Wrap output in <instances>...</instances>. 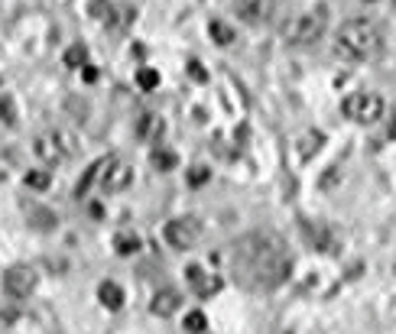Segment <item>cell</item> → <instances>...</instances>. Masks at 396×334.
Listing matches in <instances>:
<instances>
[{"label": "cell", "mask_w": 396, "mask_h": 334, "mask_svg": "<svg viewBox=\"0 0 396 334\" xmlns=\"http://www.w3.org/2000/svg\"><path fill=\"white\" fill-rule=\"evenodd\" d=\"M0 120L7 127L16 124V114H13V101L10 98H0Z\"/></svg>", "instance_id": "25"}, {"label": "cell", "mask_w": 396, "mask_h": 334, "mask_svg": "<svg viewBox=\"0 0 396 334\" xmlns=\"http://www.w3.org/2000/svg\"><path fill=\"white\" fill-rule=\"evenodd\" d=\"M23 182H26L29 188H49L52 175H49V169H33V172H26Z\"/></svg>", "instance_id": "21"}, {"label": "cell", "mask_w": 396, "mask_h": 334, "mask_svg": "<svg viewBox=\"0 0 396 334\" xmlns=\"http://www.w3.org/2000/svg\"><path fill=\"white\" fill-rule=\"evenodd\" d=\"M114 162H117V153H108V156H101V159L91 162L85 169V175L78 179V185H75V198H85L95 185L101 188V182H104V175H108V169H111Z\"/></svg>", "instance_id": "8"}, {"label": "cell", "mask_w": 396, "mask_h": 334, "mask_svg": "<svg viewBox=\"0 0 396 334\" xmlns=\"http://www.w3.org/2000/svg\"><path fill=\"white\" fill-rule=\"evenodd\" d=\"M341 111H345V117L354 120V124H377V120L384 117V98H380V94H371V91H358V94L345 98Z\"/></svg>", "instance_id": "4"}, {"label": "cell", "mask_w": 396, "mask_h": 334, "mask_svg": "<svg viewBox=\"0 0 396 334\" xmlns=\"http://www.w3.org/2000/svg\"><path fill=\"white\" fill-rule=\"evenodd\" d=\"M263 13H267V0H237V16L247 23L263 20Z\"/></svg>", "instance_id": "14"}, {"label": "cell", "mask_w": 396, "mask_h": 334, "mask_svg": "<svg viewBox=\"0 0 396 334\" xmlns=\"http://www.w3.org/2000/svg\"><path fill=\"white\" fill-rule=\"evenodd\" d=\"M380 49H384L380 29L367 20H347L334 33V52L345 62H371L380 55Z\"/></svg>", "instance_id": "2"}, {"label": "cell", "mask_w": 396, "mask_h": 334, "mask_svg": "<svg viewBox=\"0 0 396 334\" xmlns=\"http://www.w3.org/2000/svg\"><path fill=\"white\" fill-rule=\"evenodd\" d=\"M136 88H140V91H156V88H160V72L143 65V68L136 72Z\"/></svg>", "instance_id": "19"}, {"label": "cell", "mask_w": 396, "mask_h": 334, "mask_svg": "<svg viewBox=\"0 0 396 334\" xmlns=\"http://www.w3.org/2000/svg\"><path fill=\"white\" fill-rule=\"evenodd\" d=\"M325 26H328V7H312V10L299 13L293 23L283 29V36L289 46H312L315 39H322Z\"/></svg>", "instance_id": "3"}, {"label": "cell", "mask_w": 396, "mask_h": 334, "mask_svg": "<svg viewBox=\"0 0 396 334\" xmlns=\"http://www.w3.org/2000/svg\"><path fill=\"white\" fill-rule=\"evenodd\" d=\"M179 305H182V296H179L175 289H160V292L153 296V302H149V311H153L156 318H169V315L179 311Z\"/></svg>", "instance_id": "11"}, {"label": "cell", "mask_w": 396, "mask_h": 334, "mask_svg": "<svg viewBox=\"0 0 396 334\" xmlns=\"http://www.w3.org/2000/svg\"><path fill=\"white\" fill-rule=\"evenodd\" d=\"M186 279H188V285H192V292H195L198 298H211V296L221 292V276L208 272L205 266H188Z\"/></svg>", "instance_id": "9"}, {"label": "cell", "mask_w": 396, "mask_h": 334, "mask_svg": "<svg viewBox=\"0 0 396 334\" xmlns=\"http://www.w3.org/2000/svg\"><path fill=\"white\" fill-rule=\"evenodd\" d=\"M65 65H69V68H85L88 65V46L85 42H75V46L65 49Z\"/></svg>", "instance_id": "17"}, {"label": "cell", "mask_w": 396, "mask_h": 334, "mask_svg": "<svg viewBox=\"0 0 396 334\" xmlns=\"http://www.w3.org/2000/svg\"><path fill=\"white\" fill-rule=\"evenodd\" d=\"M166 244L173 250H192L198 244V237H201V221L192 218V214H182V218H173V221L166 224Z\"/></svg>", "instance_id": "5"}, {"label": "cell", "mask_w": 396, "mask_h": 334, "mask_svg": "<svg viewBox=\"0 0 396 334\" xmlns=\"http://www.w3.org/2000/svg\"><path fill=\"white\" fill-rule=\"evenodd\" d=\"M319 146H322V133H306V136H302V159L315 156Z\"/></svg>", "instance_id": "23"}, {"label": "cell", "mask_w": 396, "mask_h": 334, "mask_svg": "<svg viewBox=\"0 0 396 334\" xmlns=\"http://www.w3.org/2000/svg\"><path fill=\"white\" fill-rule=\"evenodd\" d=\"M289 253L283 250L280 237L257 231L237 240L234 247V270L237 279L250 289H273L289 276Z\"/></svg>", "instance_id": "1"}, {"label": "cell", "mask_w": 396, "mask_h": 334, "mask_svg": "<svg viewBox=\"0 0 396 334\" xmlns=\"http://www.w3.org/2000/svg\"><path fill=\"white\" fill-rule=\"evenodd\" d=\"M130 182H134V169H130L127 162H121V156H117V162L108 169L104 182H101V192H121V188H127Z\"/></svg>", "instance_id": "10"}, {"label": "cell", "mask_w": 396, "mask_h": 334, "mask_svg": "<svg viewBox=\"0 0 396 334\" xmlns=\"http://www.w3.org/2000/svg\"><path fill=\"white\" fill-rule=\"evenodd\" d=\"M208 179H211V172L205 169V166H192V169H188V185L192 188H201Z\"/></svg>", "instance_id": "24"}, {"label": "cell", "mask_w": 396, "mask_h": 334, "mask_svg": "<svg viewBox=\"0 0 396 334\" xmlns=\"http://www.w3.org/2000/svg\"><path fill=\"white\" fill-rule=\"evenodd\" d=\"M36 272H33V266H10V270L3 272V289H7V296L10 298H29L33 292H36Z\"/></svg>", "instance_id": "7"}, {"label": "cell", "mask_w": 396, "mask_h": 334, "mask_svg": "<svg viewBox=\"0 0 396 334\" xmlns=\"http://www.w3.org/2000/svg\"><path fill=\"white\" fill-rule=\"evenodd\" d=\"M371 3H373V0H371Z\"/></svg>", "instance_id": "28"}, {"label": "cell", "mask_w": 396, "mask_h": 334, "mask_svg": "<svg viewBox=\"0 0 396 334\" xmlns=\"http://www.w3.org/2000/svg\"><path fill=\"white\" fill-rule=\"evenodd\" d=\"M33 227L36 231H55V214L52 211H33Z\"/></svg>", "instance_id": "22"}, {"label": "cell", "mask_w": 396, "mask_h": 334, "mask_svg": "<svg viewBox=\"0 0 396 334\" xmlns=\"http://www.w3.org/2000/svg\"><path fill=\"white\" fill-rule=\"evenodd\" d=\"M72 153H75L72 136L62 133V130H52V133H39V136H36V156H39L42 162H49V166L69 159Z\"/></svg>", "instance_id": "6"}, {"label": "cell", "mask_w": 396, "mask_h": 334, "mask_svg": "<svg viewBox=\"0 0 396 334\" xmlns=\"http://www.w3.org/2000/svg\"><path fill=\"white\" fill-rule=\"evenodd\" d=\"M82 75H85V81H98V68H91V65H85Z\"/></svg>", "instance_id": "27"}, {"label": "cell", "mask_w": 396, "mask_h": 334, "mask_svg": "<svg viewBox=\"0 0 396 334\" xmlns=\"http://www.w3.org/2000/svg\"><path fill=\"white\" fill-rule=\"evenodd\" d=\"M182 328H186L188 334H205V331H208V318H205V311H188Z\"/></svg>", "instance_id": "20"}, {"label": "cell", "mask_w": 396, "mask_h": 334, "mask_svg": "<svg viewBox=\"0 0 396 334\" xmlns=\"http://www.w3.org/2000/svg\"><path fill=\"white\" fill-rule=\"evenodd\" d=\"M149 162H153V169H160V172H173L175 166H179V156H175L173 149L156 146L153 153H149Z\"/></svg>", "instance_id": "15"}, {"label": "cell", "mask_w": 396, "mask_h": 334, "mask_svg": "<svg viewBox=\"0 0 396 334\" xmlns=\"http://www.w3.org/2000/svg\"><path fill=\"white\" fill-rule=\"evenodd\" d=\"M188 75L195 78L198 85H205V81H208V72H205V68H201V62H195V59L188 62Z\"/></svg>", "instance_id": "26"}, {"label": "cell", "mask_w": 396, "mask_h": 334, "mask_svg": "<svg viewBox=\"0 0 396 334\" xmlns=\"http://www.w3.org/2000/svg\"><path fill=\"white\" fill-rule=\"evenodd\" d=\"M162 130H166V124H162V117H156V114H143V117L136 120V136H140L143 143H160Z\"/></svg>", "instance_id": "12"}, {"label": "cell", "mask_w": 396, "mask_h": 334, "mask_svg": "<svg viewBox=\"0 0 396 334\" xmlns=\"http://www.w3.org/2000/svg\"><path fill=\"white\" fill-rule=\"evenodd\" d=\"M98 298H101V305L111 309V311L124 309V289L117 283H111V279H104V283L98 285Z\"/></svg>", "instance_id": "13"}, {"label": "cell", "mask_w": 396, "mask_h": 334, "mask_svg": "<svg viewBox=\"0 0 396 334\" xmlns=\"http://www.w3.org/2000/svg\"><path fill=\"white\" fill-rule=\"evenodd\" d=\"M208 33H211V39H214L218 46H231V42H234V29H231L227 23H221V20H211Z\"/></svg>", "instance_id": "18"}, {"label": "cell", "mask_w": 396, "mask_h": 334, "mask_svg": "<svg viewBox=\"0 0 396 334\" xmlns=\"http://www.w3.org/2000/svg\"><path fill=\"white\" fill-rule=\"evenodd\" d=\"M114 250H117V257H134L136 250H140V237L121 231V234L114 237Z\"/></svg>", "instance_id": "16"}]
</instances>
